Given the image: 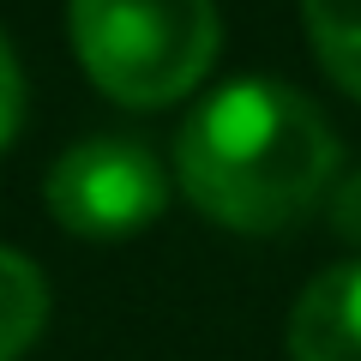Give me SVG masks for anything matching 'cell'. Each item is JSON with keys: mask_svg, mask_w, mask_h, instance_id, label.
<instances>
[{"mask_svg": "<svg viewBox=\"0 0 361 361\" xmlns=\"http://www.w3.org/2000/svg\"><path fill=\"white\" fill-rule=\"evenodd\" d=\"M180 187L229 229L295 223L337 169V133L313 97L277 78L211 90L175 139Z\"/></svg>", "mask_w": 361, "mask_h": 361, "instance_id": "obj_1", "label": "cell"}, {"mask_svg": "<svg viewBox=\"0 0 361 361\" xmlns=\"http://www.w3.org/2000/svg\"><path fill=\"white\" fill-rule=\"evenodd\" d=\"M217 0H73V49L115 103L151 109L217 61Z\"/></svg>", "mask_w": 361, "mask_h": 361, "instance_id": "obj_2", "label": "cell"}, {"mask_svg": "<svg viewBox=\"0 0 361 361\" xmlns=\"http://www.w3.org/2000/svg\"><path fill=\"white\" fill-rule=\"evenodd\" d=\"M49 211L78 235H133L163 211L169 180L157 151H145L139 139H78L73 151L54 157L49 180H42Z\"/></svg>", "mask_w": 361, "mask_h": 361, "instance_id": "obj_3", "label": "cell"}, {"mask_svg": "<svg viewBox=\"0 0 361 361\" xmlns=\"http://www.w3.org/2000/svg\"><path fill=\"white\" fill-rule=\"evenodd\" d=\"M295 361H361V259L325 265L289 313Z\"/></svg>", "mask_w": 361, "mask_h": 361, "instance_id": "obj_4", "label": "cell"}, {"mask_svg": "<svg viewBox=\"0 0 361 361\" xmlns=\"http://www.w3.org/2000/svg\"><path fill=\"white\" fill-rule=\"evenodd\" d=\"M49 319V283L25 253L0 247V361H18Z\"/></svg>", "mask_w": 361, "mask_h": 361, "instance_id": "obj_5", "label": "cell"}, {"mask_svg": "<svg viewBox=\"0 0 361 361\" xmlns=\"http://www.w3.org/2000/svg\"><path fill=\"white\" fill-rule=\"evenodd\" d=\"M301 13L331 78L361 97V0H301Z\"/></svg>", "mask_w": 361, "mask_h": 361, "instance_id": "obj_6", "label": "cell"}, {"mask_svg": "<svg viewBox=\"0 0 361 361\" xmlns=\"http://www.w3.org/2000/svg\"><path fill=\"white\" fill-rule=\"evenodd\" d=\"M18 115H25V78H18L13 42H6V30H0V151H6V139L18 133Z\"/></svg>", "mask_w": 361, "mask_h": 361, "instance_id": "obj_7", "label": "cell"}, {"mask_svg": "<svg viewBox=\"0 0 361 361\" xmlns=\"http://www.w3.org/2000/svg\"><path fill=\"white\" fill-rule=\"evenodd\" d=\"M331 229L349 235V241H361V175H349L331 193Z\"/></svg>", "mask_w": 361, "mask_h": 361, "instance_id": "obj_8", "label": "cell"}]
</instances>
